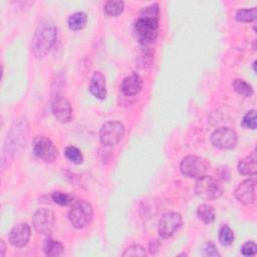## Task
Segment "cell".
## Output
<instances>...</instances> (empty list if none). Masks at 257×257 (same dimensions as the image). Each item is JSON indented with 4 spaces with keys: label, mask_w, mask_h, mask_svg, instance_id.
Here are the masks:
<instances>
[{
    "label": "cell",
    "mask_w": 257,
    "mask_h": 257,
    "mask_svg": "<svg viewBox=\"0 0 257 257\" xmlns=\"http://www.w3.org/2000/svg\"><path fill=\"white\" fill-rule=\"evenodd\" d=\"M232 86H233V89L238 94H240L244 97H250L254 92V89H253L252 85L250 83H248L247 81H245L244 79H241V78L234 79L233 83H232Z\"/></svg>",
    "instance_id": "ffe728a7"
},
{
    "label": "cell",
    "mask_w": 257,
    "mask_h": 257,
    "mask_svg": "<svg viewBox=\"0 0 257 257\" xmlns=\"http://www.w3.org/2000/svg\"><path fill=\"white\" fill-rule=\"evenodd\" d=\"M255 179H247L240 183L236 188L234 195L235 198L244 205H251L255 202Z\"/></svg>",
    "instance_id": "7c38bea8"
},
{
    "label": "cell",
    "mask_w": 257,
    "mask_h": 257,
    "mask_svg": "<svg viewBox=\"0 0 257 257\" xmlns=\"http://www.w3.org/2000/svg\"><path fill=\"white\" fill-rule=\"evenodd\" d=\"M32 224L39 234H49L55 227V216L49 209L40 208L33 214Z\"/></svg>",
    "instance_id": "30bf717a"
},
{
    "label": "cell",
    "mask_w": 257,
    "mask_h": 257,
    "mask_svg": "<svg viewBox=\"0 0 257 257\" xmlns=\"http://www.w3.org/2000/svg\"><path fill=\"white\" fill-rule=\"evenodd\" d=\"M160 248V242L158 240H152L150 242V251L152 254H155Z\"/></svg>",
    "instance_id": "f546056e"
},
{
    "label": "cell",
    "mask_w": 257,
    "mask_h": 257,
    "mask_svg": "<svg viewBox=\"0 0 257 257\" xmlns=\"http://www.w3.org/2000/svg\"><path fill=\"white\" fill-rule=\"evenodd\" d=\"M92 206L85 200H77L73 202L68 213L69 222L75 229H83L88 226L92 220Z\"/></svg>",
    "instance_id": "3957f363"
},
{
    "label": "cell",
    "mask_w": 257,
    "mask_h": 257,
    "mask_svg": "<svg viewBox=\"0 0 257 257\" xmlns=\"http://www.w3.org/2000/svg\"><path fill=\"white\" fill-rule=\"evenodd\" d=\"M195 192L203 200H217L223 194V186L218 179L212 176H202L196 182Z\"/></svg>",
    "instance_id": "277c9868"
},
{
    "label": "cell",
    "mask_w": 257,
    "mask_h": 257,
    "mask_svg": "<svg viewBox=\"0 0 257 257\" xmlns=\"http://www.w3.org/2000/svg\"><path fill=\"white\" fill-rule=\"evenodd\" d=\"M88 89L90 93L98 99H104L106 97V82L105 77L101 72H93L89 80Z\"/></svg>",
    "instance_id": "5bb4252c"
},
{
    "label": "cell",
    "mask_w": 257,
    "mask_h": 257,
    "mask_svg": "<svg viewBox=\"0 0 257 257\" xmlns=\"http://www.w3.org/2000/svg\"><path fill=\"white\" fill-rule=\"evenodd\" d=\"M202 254L205 256H220V253L218 252L216 246L211 242H207L204 244L202 248Z\"/></svg>",
    "instance_id": "f1b7e54d"
},
{
    "label": "cell",
    "mask_w": 257,
    "mask_h": 257,
    "mask_svg": "<svg viewBox=\"0 0 257 257\" xmlns=\"http://www.w3.org/2000/svg\"><path fill=\"white\" fill-rule=\"evenodd\" d=\"M142 88H143V79L137 72H133L128 76L124 77L120 85V89L122 93L128 96L138 94L142 90Z\"/></svg>",
    "instance_id": "9a60e30c"
},
{
    "label": "cell",
    "mask_w": 257,
    "mask_h": 257,
    "mask_svg": "<svg viewBox=\"0 0 257 257\" xmlns=\"http://www.w3.org/2000/svg\"><path fill=\"white\" fill-rule=\"evenodd\" d=\"M52 201L60 206H68L74 202V196L66 193V192H61V191H56L53 192L51 195Z\"/></svg>",
    "instance_id": "cb8c5ba5"
},
{
    "label": "cell",
    "mask_w": 257,
    "mask_h": 257,
    "mask_svg": "<svg viewBox=\"0 0 257 257\" xmlns=\"http://www.w3.org/2000/svg\"><path fill=\"white\" fill-rule=\"evenodd\" d=\"M42 249H43L44 254L46 256H49V257L59 256L64 251V247H63L62 243L59 242L58 240H55V239L51 238V237H48V238L44 239Z\"/></svg>",
    "instance_id": "e0dca14e"
},
{
    "label": "cell",
    "mask_w": 257,
    "mask_h": 257,
    "mask_svg": "<svg viewBox=\"0 0 257 257\" xmlns=\"http://www.w3.org/2000/svg\"><path fill=\"white\" fill-rule=\"evenodd\" d=\"M122 256H146L145 248L139 244H133L122 253Z\"/></svg>",
    "instance_id": "4316f807"
},
{
    "label": "cell",
    "mask_w": 257,
    "mask_h": 257,
    "mask_svg": "<svg viewBox=\"0 0 257 257\" xmlns=\"http://www.w3.org/2000/svg\"><path fill=\"white\" fill-rule=\"evenodd\" d=\"M209 167L210 163L206 159L191 155L182 160L180 164V171L185 177L200 178L205 176Z\"/></svg>",
    "instance_id": "5b68a950"
},
{
    "label": "cell",
    "mask_w": 257,
    "mask_h": 257,
    "mask_svg": "<svg viewBox=\"0 0 257 257\" xmlns=\"http://www.w3.org/2000/svg\"><path fill=\"white\" fill-rule=\"evenodd\" d=\"M238 172L243 176H253L257 172V163H256V154L253 152L249 156L240 160L237 166Z\"/></svg>",
    "instance_id": "2e32d148"
},
{
    "label": "cell",
    "mask_w": 257,
    "mask_h": 257,
    "mask_svg": "<svg viewBox=\"0 0 257 257\" xmlns=\"http://www.w3.org/2000/svg\"><path fill=\"white\" fill-rule=\"evenodd\" d=\"M183 225L182 216L177 212H168L164 214L159 222L158 232L161 238H171Z\"/></svg>",
    "instance_id": "9c48e42d"
},
{
    "label": "cell",
    "mask_w": 257,
    "mask_h": 257,
    "mask_svg": "<svg viewBox=\"0 0 257 257\" xmlns=\"http://www.w3.org/2000/svg\"><path fill=\"white\" fill-rule=\"evenodd\" d=\"M197 216L202 222L210 224L215 220V210L211 205L202 204L197 209Z\"/></svg>",
    "instance_id": "44dd1931"
},
{
    "label": "cell",
    "mask_w": 257,
    "mask_h": 257,
    "mask_svg": "<svg viewBox=\"0 0 257 257\" xmlns=\"http://www.w3.org/2000/svg\"><path fill=\"white\" fill-rule=\"evenodd\" d=\"M51 110L54 117L61 123H66L71 119L72 108L69 101L63 96H56L51 104Z\"/></svg>",
    "instance_id": "4fadbf2b"
},
{
    "label": "cell",
    "mask_w": 257,
    "mask_h": 257,
    "mask_svg": "<svg viewBox=\"0 0 257 257\" xmlns=\"http://www.w3.org/2000/svg\"><path fill=\"white\" fill-rule=\"evenodd\" d=\"M64 155L70 162H72L76 165L81 164L83 161V156H82L81 151L74 146L66 147L64 150Z\"/></svg>",
    "instance_id": "d4e9b609"
},
{
    "label": "cell",
    "mask_w": 257,
    "mask_h": 257,
    "mask_svg": "<svg viewBox=\"0 0 257 257\" xmlns=\"http://www.w3.org/2000/svg\"><path fill=\"white\" fill-rule=\"evenodd\" d=\"M5 252H6V244H5L4 240H1V242H0V256L3 257L5 255Z\"/></svg>",
    "instance_id": "4dcf8cb0"
},
{
    "label": "cell",
    "mask_w": 257,
    "mask_h": 257,
    "mask_svg": "<svg viewBox=\"0 0 257 257\" xmlns=\"http://www.w3.org/2000/svg\"><path fill=\"white\" fill-rule=\"evenodd\" d=\"M257 17V9L256 7L252 8H244L236 11L235 18L239 22H252Z\"/></svg>",
    "instance_id": "7402d4cb"
},
{
    "label": "cell",
    "mask_w": 257,
    "mask_h": 257,
    "mask_svg": "<svg viewBox=\"0 0 257 257\" xmlns=\"http://www.w3.org/2000/svg\"><path fill=\"white\" fill-rule=\"evenodd\" d=\"M242 125L249 130L256 128L257 121H256V110L255 109H251L246 112V114L243 116V119H242Z\"/></svg>",
    "instance_id": "484cf974"
},
{
    "label": "cell",
    "mask_w": 257,
    "mask_h": 257,
    "mask_svg": "<svg viewBox=\"0 0 257 257\" xmlns=\"http://www.w3.org/2000/svg\"><path fill=\"white\" fill-rule=\"evenodd\" d=\"M219 242L223 246H230L234 242V232L228 225H222L219 230Z\"/></svg>",
    "instance_id": "603a6c76"
},
{
    "label": "cell",
    "mask_w": 257,
    "mask_h": 257,
    "mask_svg": "<svg viewBox=\"0 0 257 257\" xmlns=\"http://www.w3.org/2000/svg\"><path fill=\"white\" fill-rule=\"evenodd\" d=\"M33 154L41 161L52 163L58 156V151L50 139L44 136H37L32 145Z\"/></svg>",
    "instance_id": "52a82bcc"
},
{
    "label": "cell",
    "mask_w": 257,
    "mask_h": 257,
    "mask_svg": "<svg viewBox=\"0 0 257 257\" xmlns=\"http://www.w3.org/2000/svg\"><path fill=\"white\" fill-rule=\"evenodd\" d=\"M124 8V3L119 0H109L103 5V11L107 16L116 17L122 13Z\"/></svg>",
    "instance_id": "d6986e66"
},
{
    "label": "cell",
    "mask_w": 257,
    "mask_h": 257,
    "mask_svg": "<svg viewBox=\"0 0 257 257\" xmlns=\"http://www.w3.org/2000/svg\"><path fill=\"white\" fill-rule=\"evenodd\" d=\"M241 253L244 256H253L257 253V245L253 241H248L244 243L241 247Z\"/></svg>",
    "instance_id": "83f0119b"
},
{
    "label": "cell",
    "mask_w": 257,
    "mask_h": 257,
    "mask_svg": "<svg viewBox=\"0 0 257 257\" xmlns=\"http://www.w3.org/2000/svg\"><path fill=\"white\" fill-rule=\"evenodd\" d=\"M124 126L117 120L104 122L99 130V141L104 146H115L124 135Z\"/></svg>",
    "instance_id": "8992f818"
},
{
    "label": "cell",
    "mask_w": 257,
    "mask_h": 257,
    "mask_svg": "<svg viewBox=\"0 0 257 257\" xmlns=\"http://www.w3.org/2000/svg\"><path fill=\"white\" fill-rule=\"evenodd\" d=\"M30 235H31L30 226L27 223H19L10 230L8 239L12 246L16 248H22L28 243L30 239Z\"/></svg>",
    "instance_id": "8fae6325"
},
{
    "label": "cell",
    "mask_w": 257,
    "mask_h": 257,
    "mask_svg": "<svg viewBox=\"0 0 257 257\" xmlns=\"http://www.w3.org/2000/svg\"><path fill=\"white\" fill-rule=\"evenodd\" d=\"M160 8L157 3L144 7L135 21L134 33L138 42L142 45L153 43L159 31Z\"/></svg>",
    "instance_id": "6da1fadb"
},
{
    "label": "cell",
    "mask_w": 257,
    "mask_h": 257,
    "mask_svg": "<svg viewBox=\"0 0 257 257\" xmlns=\"http://www.w3.org/2000/svg\"><path fill=\"white\" fill-rule=\"evenodd\" d=\"M57 39V27L51 20H44L37 26L32 38V53L36 57H44L53 47Z\"/></svg>",
    "instance_id": "7a4b0ae2"
},
{
    "label": "cell",
    "mask_w": 257,
    "mask_h": 257,
    "mask_svg": "<svg viewBox=\"0 0 257 257\" xmlns=\"http://www.w3.org/2000/svg\"><path fill=\"white\" fill-rule=\"evenodd\" d=\"M86 23H87V15L82 11H78L71 14L67 20L68 27L73 31L83 29Z\"/></svg>",
    "instance_id": "ac0fdd59"
},
{
    "label": "cell",
    "mask_w": 257,
    "mask_h": 257,
    "mask_svg": "<svg viewBox=\"0 0 257 257\" xmlns=\"http://www.w3.org/2000/svg\"><path fill=\"white\" fill-rule=\"evenodd\" d=\"M211 144L219 150H233L238 144V135L233 128L222 126L211 135Z\"/></svg>",
    "instance_id": "ba28073f"
}]
</instances>
